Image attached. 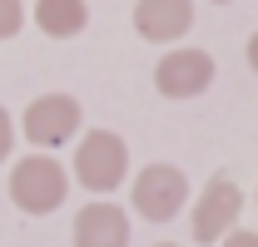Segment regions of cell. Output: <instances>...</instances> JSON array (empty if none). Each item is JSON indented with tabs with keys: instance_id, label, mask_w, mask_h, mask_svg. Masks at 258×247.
Segmentation results:
<instances>
[{
	"instance_id": "8992f818",
	"label": "cell",
	"mask_w": 258,
	"mask_h": 247,
	"mask_svg": "<svg viewBox=\"0 0 258 247\" xmlns=\"http://www.w3.org/2000/svg\"><path fill=\"white\" fill-rule=\"evenodd\" d=\"M20 129H25V139L35 149H60V144H70V134L80 129V104L70 94H40V99H30Z\"/></svg>"
},
{
	"instance_id": "277c9868",
	"label": "cell",
	"mask_w": 258,
	"mask_h": 247,
	"mask_svg": "<svg viewBox=\"0 0 258 247\" xmlns=\"http://www.w3.org/2000/svg\"><path fill=\"white\" fill-rule=\"evenodd\" d=\"M238 213H243V193L233 178H209L199 203H194V242H224L228 232L238 227Z\"/></svg>"
},
{
	"instance_id": "9a60e30c",
	"label": "cell",
	"mask_w": 258,
	"mask_h": 247,
	"mask_svg": "<svg viewBox=\"0 0 258 247\" xmlns=\"http://www.w3.org/2000/svg\"><path fill=\"white\" fill-rule=\"evenodd\" d=\"M214 5H228V0H214Z\"/></svg>"
},
{
	"instance_id": "6da1fadb",
	"label": "cell",
	"mask_w": 258,
	"mask_h": 247,
	"mask_svg": "<svg viewBox=\"0 0 258 247\" xmlns=\"http://www.w3.org/2000/svg\"><path fill=\"white\" fill-rule=\"evenodd\" d=\"M64 193H70V173H64L55 158L30 154L25 163L10 168V203H15L20 213H30V217L55 213L64 203Z\"/></svg>"
},
{
	"instance_id": "7c38bea8",
	"label": "cell",
	"mask_w": 258,
	"mask_h": 247,
	"mask_svg": "<svg viewBox=\"0 0 258 247\" xmlns=\"http://www.w3.org/2000/svg\"><path fill=\"white\" fill-rule=\"evenodd\" d=\"M219 247H258V232H248V227H233Z\"/></svg>"
},
{
	"instance_id": "30bf717a",
	"label": "cell",
	"mask_w": 258,
	"mask_h": 247,
	"mask_svg": "<svg viewBox=\"0 0 258 247\" xmlns=\"http://www.w3.org/2000/svg\"><path fill=\"white\" fill-rule=\"evenodd\" d=\"M20 25H25V5L20 0H0V40L20 35Z\"/></svg>"
},
{
	"instance_id": "ba28073f",
	"label": "cell",
	"mask_w": 258,
	"mask_h": 247,
	"mask_svg": "<svg viewBox=\"0 0 258 247\" xmlns=\"http://www.w3.org/2000/svg\"><path fill=\"white\" fill-rule=\"evenodd\" d=\"M75 247H129V217L114 203H85L75 217Z\"/></svg>"
},
{
	"instance_id": "5bb4252c",
	"label": "cell",
	"mask_w": 258,
	"mask_h": 247,
	"mask_svg": "<svg viewBox=\"0 0 258 247\" xmlns=\"http://www.w3.org/2000/svg\"><path fill=\"white\" fill-rule=\"evenodd\" d=\"M159 247H179V242H159Z\"/></svg>"
},
{
	"instance_id": "5b68a950",
	"label": "cell",
	"mask_w": 258,
	"mask_h": 247,
	"mask_svg": "<svg viewBox=\"0 0 258 247\" xmlns=\"http://www.w3.org/2000/svg\"><path fill=\"white\" fill-rule=\"evenodd\" d=\"M214 84V55H204V50H169L159 64H154V89L164 99H199V94Z\"/></svg>"
},
{
	"instance_id": "4fadbf2b",
	"label": "cell",
	"mask_w": 258,
	"mask_h": 247,
	"mask_svg": "<svg viewBox=\"0 0 258 247\" xmlns=\"http://www.w3.org/2000/svg\"><path fill=\"white\" fill-rule=\"evenodd\" d=\"M248 69H253V74H258V30L248 35Z\"/></svg>"
},
{
	"instance_id": "7a4b0ae2",
	"label": "cell",
	"mask_w": 258,
	"mask_h": 247,
	"mask_svg": "<svg viewBox=\"0 0 258 247\" xmlns=\"http://www.w3.org/2000/svg\"><path fill=\"white\" fill-rule=\"evenodd\" d=\"M124 173H129V149H124L119 134L95 129V134L80 139V149H75V178H80V188L114 193V188L124 183Z\"/></svg>"
},
{
	"instance_id": "52a82bcc",
	"label": "cell",
	"mask_w": 258,
	"mask_h": 247,
	"mask_svg": "<svg viewBox=\"0 0 258 247\" xmlns=\"http://www.w3.org/2000/svg\"><path fill=\"white\" fill-rule=\"evenodd\" d=\"M134 30L154 45H174L194 30V0H134Z\"/></svg>"
},
{
	"instance_id": "8fae6325",
	"label": "cell",
	"mask_w": 258,
	"mask_h": 247,
	"mask_svg": "<svg viewBox=\"0 0 258 247\" xmlns=\"http://www.w3.org/2000/svg\"><path fill=\"white\" fill-rule=\"evenodd\" d=\"M10 144H15V124H10V114H5V104H0V163L10 158Z\"/></svg>"
},
{
	"instance_id": "9c48e42d",
	"label": "cell",
	"mask_w": 258,
	"mask_h": 247,
	"mask_svg": "<svg viewBox=\"0 0 258 247\" xmlns=\"http://www.w3.org/2000/svg\"><path fill=\"white\" fill-rule=\"evenodd\" d=\"M30 15L50 40H75V35L90 25V5L85 0H35Z\"/></svg>"
},
{
	"instance_id": "3957f363",
	"label": "cell",
	"mask_w": 258,
	"mask_h": 247,
	"mask_svg": "<svg viewBox=\"0 0 258 247\" xmlns=\"http://www.w3.org/2000/svg\"><path fill=\"white\" fill-rule=\"evenodd\" d=\"M184 203H189V178H184V168H174V163H149V168L134 178V208H139V217H149V222L179 217Z\"/></svg>"
}]
</instances>
